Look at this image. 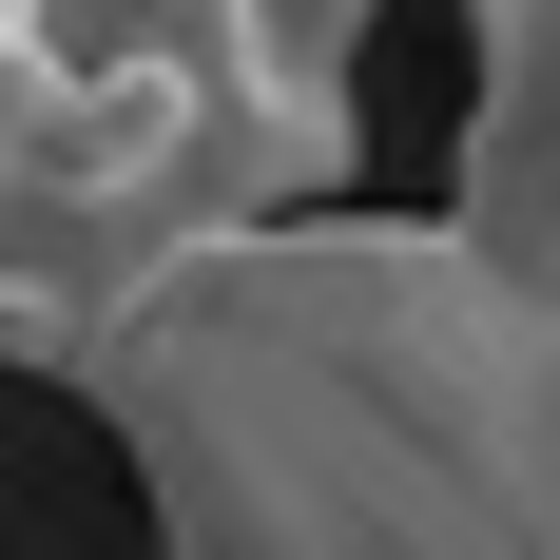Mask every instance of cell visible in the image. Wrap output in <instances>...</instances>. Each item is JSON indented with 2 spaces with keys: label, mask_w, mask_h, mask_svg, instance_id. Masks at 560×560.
I'll return each instance as SVG.
<instances>
[{
  "label": "cell",
  "mask_w": 560,
  "mask_h": 560,
  "mask_svg": "<svg viewBox=\"0 0 560 560\" xmlns=\"http://www.w3.org/2000/svg\"><path fill=\"white\" fill-rule=\"evenodd\" d=\"M174 560H560V271L464 213H252L116 329Z\"/></svg>",
  "instance_id": "obj_1"
},
{
  "label": "cell",
  "mask_w": 560,
  "mask_h": 560,
  "mask_svg": "<svg viewBox=\"0 0 560 560\" xmlns=\"http://www.w3.org/2000/svg\"><path fill=\"white\" fill-rule=\"evenodd\" d=\"M464 232L560 271V39H483V116H464Z\"/></svg>",
  "instance_id": "obj_2"
}]
</instances>
